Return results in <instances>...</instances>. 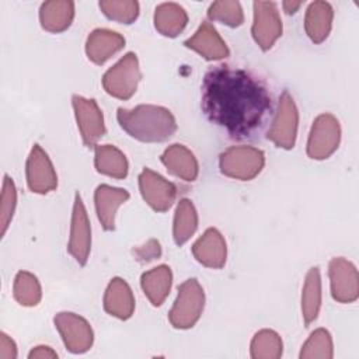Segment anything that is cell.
I'll list each match as a JSON object with an SVG mask.
<instances>
[{"label":"cell","instance_id":"6da1fadb","mask_svg":"<svg viewBox=\"0 0 359 359\" xmlns=\"http://www.w3.org/2000/svg\"><path fill=\"white\" fill-rule=\"evenodd\" d=\"M202 109L230 136L245 137L264 122L271 109V95L250 72L220 65L205 74Z\"/></svg>","mask_w":359,"mask_h":359},{"label":"cell","instance_id":"7a4b0ae2","mask_svg":"<svg viewBox=\"0 0 359 359\" xmlns=\"http://www.w3.org/2000/svg\"><path fill=\"white\" fill-rule=\"evenodd\" d=\"M116 118L129 136L146 143L164 142L177 130L174 115L158 105L142 104L132 109L119 108Z\"/></svg>","mask_w":359,"mask_h":359},{"label":"cell","instance_id":"3957f363","mask_svg":"<svg viewBox=\"0 0 359 359\" xmlns=\"http://www.w3.org/2000/svg\"><path fill=\"white\" fill-rule=\"evenodd\" d=\"M205 307V293L199 282L192 278L181 283L177 299L168 313V320L174 328L187 330L196 324Z\"/></svg>","mask_w":359,"mask_h":359},{"label":"cell","instance_id":"277c9868","mask_svg":"<svg viewBox=\"0 0 359 359\" xmlns=\"http://www.w3.org/2000/svg\"><path fill=\"white\" fill-rule=\"evenodd\" d=\"M264 151L252 146H231L219 158L222 174L240 181L255 178L264 168Z\"/></svg>","mask_w":359,"mask_h":359},{"label":"cell","instance_id":"5b68a950","mask_svg":"<svg viewBox=\"0 0 359 359\" xmlns=\"http://www.w3.org/2000/svg\"><path fill=\"white\" fill-rule=\"evenodd\" d=\"M142 77L137 56L133 52L121 57L102 77L104 90L119 100H129L139 84Z\"/></svg>","mask_w":359,"mask_h":359},{"label":"cell","instance_id":"8992f818","mask_svg":"<svg viewBox=\"0 0 359 359\" xmlns=\"http://www.w3.org/2000/svg\"><path fill=\"white\" fill-rule=\"evenodd\" d=\"M341 140V126L338 119L331 114L318 115L311 126L307 140V154L314 160L328 158Z\"/></svg>","mask_w":359,"mask_h":359},{"label":"cell","instance_id":"52a82bcc","mask_svg":"<svg viewBox=\"0 0 359 359\" xmlns=\"http://www.w3.org/2000/svg\"><path fill=\"white\" fill-rule=\"evenodd\" d=\"M297 125H299V112L292 95L287 91H283L278 111L272 121L271 129L268 132V139L278 147L292 149L296 143L297 136Z\"/></svg>","mask_w":359,"mask_h":359},{"label":"cell","instance_id":"ba28073f","mask_svg":"<svg viewBox=\"0 0 359 359\" xmlns=\"http://www.w3.org/2000/svg\"><path fill=\"white\" fill-rule=\"evenodd\" d=\"M53 323L69 352L83 353L91 348L94 334L86 318L70 311H62L55 316Z\"/></svg>","mask_w":359,"mask_h":359},{"label":"cell","instance_id":"9c48e42d","mask_svg":"<svg viewBox=\"0 0 359 359\" xmlns=\"http://www.w3.org/2000/svg\"><path fill=\"white\" fill-rule=\"evenodd\" d=\"M252 7V38L262 50H268L282 35V20L278 7L273 1H254Z\"/></svg>","mask_w":359,"mask_h":359},{"label":"cell","instance_id":"30bf717a","mask_svg":"<svg viewBox=\"0 0 359 359\" xmlns=\"http://www.w3.org/2000/svg\"><path fill=\"white\" fill-rule=\"evenodd\" d=\"M328 276L331 283V294L338 303H353L359 296V275L355 265L337 257L330 261Z\"/></svg>","mask_w":359,"mask_h":359},{"label":"cell","instance_id":"8fae6325","mask_svg":"<svg viewBox=\"0 0 359 359\" xmlns=\"http://www.w3.org/2000/svg\"><path fill=\"white\" fill-rule=\"evenodd\" d=\"M67 250L70 255L80 265H86L90 250H91V227L86 206L81 201L79 192L74 196L73 213H72V224H70V238L67 244Z\"/></svg>","mask_w":359,"mask_h":359},{"label":"cell","instance_id":"7c38bea8","mask_svg":"<svg viewBox=\"0 0 359 359\" xmlns=\"http://www.w3.org/2000/svg\"><path fill=\"white\" fill-rule=\"evenodd\" d=\"M72 104L83 143L88 147L95 146L105 133L101 109L94 100H88L81 95H73Z\"/></svg>","mask_w":359,"mask_h":359},{"label":"cell","instance_id":"4fadbf2b","mask_svg":"<svg viewBox=\"0 0 359 359\" xmlns=\"http://www.w3.org/2000/svg\"><path fill=\"white\" fill-rule=\"evenodd\" d=\"M139 189L146 203L156 212L168 210L177 196L175 185L150 168L140 172Z\"/></svg>","mask_w":359,"mask_h":359},{"label":"cell","instance_id":"5bb4252c","mask_svg":"<svg viewBox=\"0 0 359 359\" xmlns=\"http://www.w3.org/2000/svg\"><path fill=\"white\" fill-rule=\"evenodd\" d=\"M27 184L35 194H48L57 187L53 164L39 144H34L27 160Z\"/></svg>","mask_w":359,"mask_h":359},{"label":"cell","instance_id":"9a60e30c","mask_svg":"<svg viewBox=\"0 0 359 359\" xmlns=\"http://www.w3.org/2000/svg\"><path fill=\"white\" fill-rule=\"evenodd\" d=\"M192 254L195 259L213 269H219L224 265L227 257V247L222 233L217 229H208L192 245Z\"/></svg>","mask_w":359,"mask_h":359},{"label":"cell","instance_id":"2e32d148","mask_svg":"<svg viewBox=\"0 0 359 359\" xmlns=\"http://www.w3.org/2000/svg\"><path fill=\"white\" fill-rule=\"evenodd\" d=\"M184 45L198 52L206 60H220L229 56L226 42L217 34L216 28L208 21H203L196 32L184 42Z\"/></svg>","mask_w":359,"mask_h":359},{"label":"cell","instance_id":"e0dca14e","mask_svg":"<svg viewBox=\"0 0 359 359\" xmlns=\"http://www.w3.org/2000/svg\"><path fill=\"white\" fill-rule=\"evenodd\" d=\"M125 46V38L109 29H94L86 42V53L95 65L105 63L112 55L119 52Z\"/></svg>","mask_w":359,"mask_h":359},{"label":"cell","instance_id":"ac0fdd59","mask_svg":"<svg viewBox=\"0 0 359 359\" xmlns=\"http://www.w3.org/2000/svg\"><path fill=\"white\" fill-rule=\"evenodd\" d=\"M129 198V192L122 188H115L107 184L97 187L94 194L95 210L98 220L101 222L105 230L115 229V215L118 208L126 202Z\"/></svg>","mask_w":359,"mask_h":359},{"label":"cell","instance_id":"d6986e66","mask_svg":"<svg viewBox=\"0 0 359 359\" xmlns=\"http://www.w3.org/2000/svg\"><path fill=\"white\" fill-rule=\"evenodd\" d=\"M104 310L119 318L128 320L132 317L135 310V297L130 286L122 278H114L104 294Z\"/></svg>","mask_w":359,"mask_h":359},{"label":"cell","instance_id":"ffe728a7","mask_svg":"<svg viewBox=\"0 0 359 359\" xmlns=\"http://www.w3.org/2000/svg\"><path fill=\"white\" fill-rule=\"evenodd\" d=\"M161 163L167 170L184 181H195L199 165L194 153L184 144H171L161 154Z\"/></svg>","mask_w":359,"mask_h":359},{"label":"cell","instance_id":"44dd1931","mask_svg":"<svg viewBox=\"0 0 359 359\" xmlns=\"http://www.w3.org/2000/svg\"><path fill=\"white\" fill-rule=\"evenodd\" d=\"M74 18V3L70 0H50L41 4L39 21L48 32H62L67 29Z\"/></svg>","mask_w":359,"mask_h":359},{"label":"cell","instance_id":"7402d4cb","mask_svg":"<svg viewBox=\"0 0 359 359\" xmlns=\"http://www.w3.org/2000/svg\"><path fill=\"white\" fill-rule=\"evenodd\" d=\"M334 11L327 1H313L306 11L304 28L306 34L314 43H321L327 39L331 31Z\"/></svg>","mask_w":359,"mask_h":359},{"label":"cell","instance_id":"603a6c76","mask_svg":"<svg viewBox=\"0 0 359 359\" xmlns=\"http://www.w3.org/2000/svg\"><path fill=\"white\" fill-rule=\"evenodd\" d=\"M171 283H172V272L167 265H158L144 272L140 278V285L146 297L156 307L164 303L165 297L170 293Z\"/></svg>","mask_w":359,"mask_h":359},{"label":"cell","instance_id":"cb8c5ba5","mask_svg":"<svg viewBox=\"0 0 359 359\" xmlns=\"http://www.w3.org/2000/svg\"><path fill=\"white\" fill-rule=\"evenodd\" d=\"M187 24H188V14L180 4L161 3L156 7L154 27L161 35L174 38L184 31Z\"/></svg>","mask_w":359,"mask_h":359},{"label":"cell","instance_id":"d4e9b609","mask_svg":"<svg viewBox=\"0 0 359 359\" xmlns=\"http://www.w3.org/2000/svg\"><path fill=\"white\" fill-rule=\"evenodd\" d=\"M94 153V163L98 172L116 180L128 175V160L119 149L112 144H98Z\"/></svg>","mask_w":359,"mask_h":359},{"label":"cell","instance_id":"484cf974","mask_svg":"<svg viewBox=\"0 0 359 359\" xmlns=\"http://www.w3.org/2000/svg\"><path fill=\"white\" fill-rule=\"evenodd\" d=\"M321 307V276L317 266L311 268L303 285L302 293V314L306 327H309L318 317Z\"/></svg>","mask_w":359,"mask_h":359},{"label":"cell","instance_id":"4316f807","mask_svg":"<svg viewBox=\"0 0 359 359\" xmlns=\"http://www.w3.org/2000/svg\"><path fill=\"white\" fill-rule=\"evenodd\" d=\"M198 227V213L194 203L184 198L180 201L175 215H174V226H172V236L178 245L187 243L191 236L195 233Z\"/></svg>","mask_w":359,"mask_h":359},{"label":"cell","instance_id":"83f0119b","mask_svg":"<svg viewBox=\"0 0 359 359\" xmlns=\"http://www.w3.org/2000/svg\"><path fill=\"white\" fill-rule=\"evenodd\" d=\"M14 299L21 306H36L42 297V289L36 276L27 271H20L15 275L14 286H13Z\"/></svg>","mask_w":359,"mask_h":359},{"label":"cell","instance_id":"f1b7e54d","mask_svg":"<svg viewBox=\"0 0 359 359\" xmlns=\"http://www.w3.org/2000/svg\"><path fill=\"white\" fill-rule=\"evenodd\" d=\"M282 339L272 330L258 331L251 341V358L254 359H278L282 356Z\"/></svg>","mask_w":359,"mask_h":359},{"label":"cell","instance_id":"f546056e","mask_svg":"<svg viewBox=\"0 0 359 359\" xmlns=\"http://www.w3.org/2000/svg\"><path fill=\"white\" fill-rule=\"evenodd\" d=\"M332 356V338L325 328H317L313 331L300 351L302 359H331Z\"/></svg>","mask_w":359,"mask_h":359},{"label":"cell","instance_id":"4dcf8cb0","mask_svg":"<svg viewBox=\"0 0 359 359\" xmlns=\"http://www.w3.org/2000/svg\"><path fill=\"white\" fill-rule=\"evenodd\" d=\"M208 17L212 21L223 22L229 27H240L244 22V14L241 4L234 0H220L210 4Z\"/></svg>","mask_w":359,"mask_h":359},{"label":"cell","instance_id":"1f68e13d","mask_svg":"<svg viewBox=\"0 0 359 359\" xmlns=\"http://www.w3.org/2000/svg\"><path fill=\"white\" fill-rule=\"evenodd\" d=\"M100 8L109 20L122 24H132L139 15V3L133 0H102Z\"/></svg>","mask_w":359,"mask_h":359},{"label":"cell","instance_id":"d6a6232c","mask_svg":"<svg viewBox=\"0 0 359 359\" xmlns=\"http://www.w3.org/2000/svg\"><path fill=\"white\" fill-rule=\"evenodd\" d=\"M17 205V191L13 180L8 175H4L3 189H1V202H0V226L1 236L6 234V230L13 219Z\"/></svg>","mask_w":359,"mask_h":359},{"label":"cell","instance_id":"836d02e7","mask_svg":"<svg viewBox=\"0 0 359 359\" xmlns=\"http://www.w3.org/2000/svg\"><path fill=\"white\" fill-rule=\"evenodd\" d=\"M161 255V247L158 244V241L156 240H149L144 245L137 247L135 250V257L137 261L140 262H149L153 261L156 258H158Z\"/></svg>","mask_w":359,"mask_h":359},{"label":"cell","instance_id":"e575fe53","mask_svg":"<svg viewBox=\"0 0 359 359\" xmlns=\"http://www.w3.org/2000/svg\"><path fill=\"white\" fill-rule=\"evenodd\" d=\"M17 346L15 342L4 332L0 334V359H15Z\"/></svg>","mask_w":359,"mask_h":359},{"label":"cell","instance_id":"d590c367","mask_svg":"<svg viewBox=\"0 0 359 359\" xmlns=\"http://www.w3.org/2000/svg\"><path fill=\"white\" fill-rule=\"evenodd\" d=\"M29 359H50V358H57V353L49 348V346H45V345H39V346H35L29 355H28Z\"/></svg>","mask_w":359,"mask_h":359},{"label":"cell","instance_id":"8d00e7d4","mask_svg":"<svg viewBox=\"0 0 359 359\" xmlns=\"http://www.w3.org/2000/svg\"><path fill=\"white\" fill-rule=\"evenodd\" d=\"M303 4V1H283V10L287 13V14H293V13H296L299 8H300V6Z\"/></svg>","mask_w":359,"mask_h":359}]
</instances>
